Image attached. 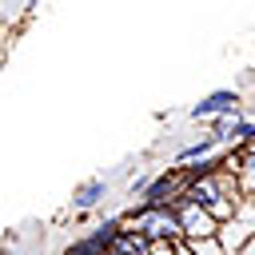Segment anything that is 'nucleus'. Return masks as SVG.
<instances>
[{
  "label": "nucleus",
  "mask_w": 255,
  "mask_h": 255,
  "mask_svg": "<svg viewBox=\"0 0 255 255\" xmlns=\"http://www.w3.org/2000/svg\"><path fill=\"white\" fill-rule=\"evenodd\" d=\"M124 227L143 235L147 243H179L183 239L179 215L171 207H135L131 215H124Z\"/></svg>",
  "instance_id": "1"
},
{
  "label": "nucleus",
  "mask_w": 255,
  "mask_h": 255,
  "mask_svg": "<svg viewBox=\"0 0 255 255\" xmlns=\"http://www.w3.org/2000/svg\"><path fill=\"white\" fill-rule=\"evenodd\" d=\"M171 211L179 215V227H183V239H187V243H207V239H219V227H223V223H219L207 207L187 203V199L179 195Z\"/></svg>",
  "instance_id": "2"
},
{
  "label": "nucleus",
  "mask_w": 255,
  "mask_h": 255,
  "mask_svg": "<svg viewBox=\"0 0 255 255\" xmlns=\"http://www.w3.org/2000/svg\"><path fill=\"white\" fill-rule=\"evenodd\" d=\"M227 195H243V191H239V179H235L231 171L203 175V179H187V191H183V199H187V203H199V207H215V203L227 199Z\"/></svg>",
  "instance_id": "3"
},
{
  "label": "nucleus",
  "mask_w": 255,
  "mask_h": 255,
  "mask_svg": "<svg viewBox=\"0 0 255 255\" xmlns=\"http://www.w3.org/2000/svg\"><path fill=\"white\" fill-rule=\"evenodd\" d=\"M239 108H243V96L231 88H219V92H207L191 108V120H231V116H243Z\"/></svg>",
  "instance_id": "4"
},
{
  "label": "nucleus",
  "mask_w": 255,
  "mask_h": 255,
  "mask_svg": "<svg viewBox=\"0 0 255 255\" xmlns=\"http://www.w3.org/2000/svg\"><path fill=\"white\" fill-rule=\"evenodd\" d=\"M247 243H255V219H251V203L243 207V215H235L231 223L219 227V247L223 255H239Z\"/></svg>",
  "instance_id": "5"
},
{
  "label": "nucleus",
  "mask_w": 255,
  "mask_h": 255,
  "mask_svg": "<svg viewBox=\"0 0 255 255\" xmlns=\"http://www.w3.org/2000/svg\"><path fill=\"white\" fill-rule=\"evenodd\" d=\"M108 195V183L104 179H84L80 187H76V195H72V207L84 215V211H92V207H100V199Z\"/></svg>",
  "instance_id": "6"
},
{
  "label": "nucleus",
  "mask_w": 255,
  "mask_h": 255,
  "mask_svg": "<svg viewBox=\"0 0 255 255\" xmlns=\"http://www.w3.org/2000/svg\"><path fill=\"white\" fill-rule=\"evenodd\" d=\"M235 179H239V191H243V199L255 207V143L239 151V171H235Z\"/></svg>",
  "instance_id": "7"
},
{
  "label": "nucleus",
  "mask_w": 255,
  "mask_h": 255,
  "mask_svg": "<svg viewBox=\"0 0 255 255\" xmlns=\"http://www.w3.org/2000/svg\"><path fill=\"white\" fill-rule=\"evenodd\" d=\"M191 251H195V255H223L219 239H207V243H191Z\"/></svg>",
  "instance_id": "8"
}]
</instances>
